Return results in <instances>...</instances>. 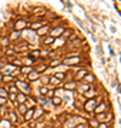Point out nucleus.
Returning a JSON list of instances; mask_svg holds the SVG:
<instances>
[{
  "mask_svg": "<svg viewBox=\"0 0 121 128\" xmlns=\"http://www.w3.org/2000/svg\"><path fill=\"white\" fill-rule=\"evenodd\" d=\"M14 85L17 87V90H23V93L26 94V95H29V94L32 93V87H30V84H29L27 81L14 80Z\"/></svg>",
  "mask_w": 121,
  "mask_h": 128,
  "instance_id": "nucleus-1",
  "label": "nucleus"
},
{
  "mask_svg": "<svg viewBox=\"0 0 121 128\" xmlns=\"http://www.w3.org/2000/svg\"><path fill=\"white\" fill-rule=\"evenodd\" d=\"M64 26H60V24H57L56 27H51L50 29V33H48V36H51L53 39H60L61 36H63V33H64Z\"/></svg>",
  "mask_w": 121,
  "mask_h": 128,
  "instance_id": "nucleus-2",
  "label": "nucleus"
},
{
  "mask_svg": "<svg viewBox=\"0 0 121 128\" xmlns=\"http://www.w3.org/2000/svg\"><path fill=\"white\" fill-rule=\"evenodd\" d=\"M81 63H83V57H80V56L66 57L63 60V64H66V66H80Z\"/></svg>",
  "mask_w": 121,
  "mask_h": 128,
  "instance_id": "nucleus-3",
  "label": "nucleus"
},
{
  "mask_svg": "<svg viewBox=\"0 0 121 128\" xmlns=\"http://www.w3.org/2000/svg\"><path fill=\"white\" fill-rule=\"evenodd\" d=\"M26 27H29V21L24 20V19H17L16 21H14V24H13V30L22 33V30H24Z\"/></svg>",
  "mask_w": 121,
  "mask_h": 128,
  "instance_id": "nucleus-4",
  "label": "nucleus"
},
{
  "mask_svg": "<svg viewBox=\"0 0 121 128\" xmlns=\"http://www.w3.org/2000/svg\"><path fill=\"white\" fill-rule=\"evenodd\" d=\"M96 105H97V100L96 98H88V100H86V102H84L83 110L86 111V112H93L94 108H96Z\"/></svg>",
  "mask_w": 121,
  "mask_h": 128,
  "instance_id": "nucleus-5",
  "label": "nucleus"
},
{
  "mask_svg": "<svg viewBox=\"0 0 121 128\" xmlns=\"http://www.w3.org/2000/svg\"><path fill=\"white\" fill-rule=\"evenodd\" d=\"M88 74V68H80V70H77L76 71V74H74V81L77 83V81H83V78Z\"/></svg>",
  "mask_w": 121,
  "mask_h": 128,
  "instance_id": "nucleus-6",
  "label": "nucleus"
},
{
  "mask_svg": "<svg viewBox=\"0 0 121 128\" xmlns=\"http://www.w3.org/2000/svg\"><path fill=\"white\" fill-rule=\"evenodd\" d=\"M50 29H51V24H50V23H46L41 29H39V30L36 31V34L40 36V37H46V36H48V33H50Z\"/></svg>",
  "mask_w": 121,
  "mask_h": 128,
  "instance_id": "nucleus-7",
  "label": "nucleus"
},
{
  "mask_svg": "<svg viewBox=\"0 0 121 128\" xmlns=\"http://www.w3.org/2000/svg\"><path fill=\"white\" fill-rule=\"evenodd\" d=\"M14 70H16V67L13 64H4V67L1 68L0 71H1V76H11Z\"/></svg>",
  "mask_w": 121,
  "mask_h": 128,
  "instance_id": "nucleus-8",
  "label": "nucleus"
},
{
  "mask_svg": "<svg viewBox=\"0 0 121 128\" xmlns=\"http://www.w3.org/2000/svg\"><path fill=\"white\" fill-rule=\"evenodd\" d=\"M44 24H46V23H44V20H37V21L29 23V27H30L32 30H36V31H37V30H39V29H41Z\"/></svg>",
  "mask_w": 121,
  "mask_h": 128,
  "instance_id": "nucleus-9",
  "label": "nucleus"
},
{
  "mask_svg": "<svg viewBox=\"0 0 121 128\" xmlns=\"http://www.w3.org/2000/svg\"><path fill=\"white\" fill-rule=\"evenodd\" d=\"M68 43V49H78L81 44V39L80 37H76V39H73V40H70Z\"/></svg>",
  "mask_w": 121,
  "mask_h": 128,
  "instance_id": "nucleus-10",
  "label": "nucleus"
},
{
  "mask_svg": "<svg viewBox=\"0 0 121 128\" xmlns=\"http://www.w3.org/2000/svg\"><path fill=\"white\" fill-rule=\"evenodd\" d=\"M105 110H107V105H105L104 102H101V104H97L93 112H94V115H97V114H104Z\"/></svg>",
  "mask_w": 121,
  "mask_h": 128,
  "instance_id": "nucleus-11",
  "label": "nucleus"
},
{
  "mask_svg": "<svg viewBox=\"0 0 121 128\" xmlns=\"http://www.w3.org/2000/svg\"><path fill=\"white\" fill-rule=\"evenodd\" d=\"M83 83H86V84H88V85L94 84V83H96V76H94V74H91V73H88L87 76L83 78Z\"/></svg>",
  "mask_w": 121,
  "mask_h": 128,
  "instance_id": "nucleus-12",
  "label": "nucleus"
},
{
  "mask_svg": "<svg viewBox=\"0 0 121 128\" xmlns=\"http://www.w3.org/2000/svg\"><path fill=\"white\" fill-rule=\"evenodd\" d=\"M16 112L19 117H22V115H24L26 114V111H27V107H26V104H17L16 105Z\"/></svg>",
  "mask_w": 121,
  "mask_h": 128,
  "instance_id": "nucleus-13",
  "label": "nucleus"
},
{
  "mask_svg": "<svg viewBox=\"0 0 121 128\" xmlns=\"http://www.w3.org/2000/svg\"><path fill=\"white\" fill-rule=\"evenodd\" d=\"M27 97H29V95H26L24 93H17L16 102H17V104H24V102L27 101Z\"/></svg>",
  "mask_w": 121,
  "mask_h": 128,
  "instance_id": "nucleus-14",
  "label": "nucleus"
},
{
  "mask_svg": "<svg viewBox=\"0 0 121 128\" xmlns=\"http://www.w3.org/2000/svg\"><path fill=\"white\" fill-rule=\"evenodd\" d=\"M40 73H37L36 70H33L30 74H27V78H29V81H36V80H40Z\"/></svg>",
  "mask_w": 121,
  "mask_h": 128,
  "instance_id": "nucleus-15",
  "label": "nucleus"
},
{
  "mask_svg": "<svg viewBox=\"0 0 121 128\" xmlns=\"http://www.w3.org/2000/svg\"><path fill=\"white\" fill-rule=\"evenodd\" d=\"M33 117H34V108H30V110L26 111V114L23 115V119L24 121H32Z\"/></svg>",
  "mask_w": 121,
  "mask_h": 128,
  "instance_id": "nucleus-16",
  "label": "nucleus"
},
{
  "mask_svg": "<svg viewBox=\"0 0 121 128\" xmlns=\"http://www.w3.org/2000/svg\"><path fill=\"white\" fill-rule=\"evenodd\" d=\"M7 115H9V118H10V122H17V121H19V115H17V112H16V111L9 110Z\"/></svg>",
  "mask_w": 121,
  "mask_h": 128,
  "instance_id": "nucleus-17",
  "label": "nucleus"
},
{
  "mask_svg": "<svg viewBox=\"0 0 121 128\" xmlns=\"http://www.w3.org/2000/svg\"><path fill=\"white\" fill-rule=\"evenodd\" d=\"M83 94H84V97L88 100V98H94V95H96L97 93H96V88H91V87H90L88 90H87L86 93H83Z\"/></svg>",
  "mask_w": 121,
  "mask_h": 128,
  "instance_id": "nucleus-18",
  "label": "nucleus"
},
{
  "mask_svg": "<svg viewBox=\"0 0 121 128\" xmlns=\"http://www.w3.org/2000/svg\"><path fill=\"white\" fill-rule=\"evenodd\" d=\"M64 88H66V90L73 91V90H76V88H77V83H76L74 80H73V81H67V83L64 84Z\"/></svg>",
  "mask_w": 121,
  "mask_h": 128,
  "instance_id": "nucleus-19",
  "label": "nucleus"
},
{
  "mask_svg": "<svg viewBox=\"0 0 121 128\" xmlns=\"http://www.w3.org/2000/svg\"><path fill=\"white\" fill-rule=\"evenodd\" d=\"M54 41H56V39H53L51 36H46V37H43V44H44V46H51Z\"/></svg>",
  "mask_w": 121,
  "mask_h": 128,
  "instance_id": "nucleus-20",
  "label": "nucleus"
},
{
  "mask_svg": "<svg viewBox=\"0 0 121 128\" xmlns=\"http://www.w3.org/2000/svg\"><path fill=\"white\" fill-rule=\"evenodd\" d=\"M9 44H10V39H9V36H3V37H0V46H1V47H9Z\"/></svg>",
  "mask_w": 121,
  "mask_h": 128,
  "instance_id": "nucleus-21",
  "label": "nucleus"
},
{
  "mask_svg": "<svg viewBox=\"0 0 121 128\" xmlns=\"http://www.w3.org/2000/svg\"><path fill=\"white\" fill-rule=\"evenodd\" d=\"M43 112H44V110L41 108V107H39V108H34V121H37V119L40 118L41 115H43Z\"/></svg>",
  "mask_w": 121,
  "mask_h": 128,
  "instance_id": "nucleus-22",
  "label": "nucleus"
},
{
  "mask_svg": "<svg viewBox=\"0 0 121 128\" xmlns=\"http://www.w3.org/2000/svg\"><path fill=\"white\" fill-rule=\"evenodd\" d=\"M32 71H33V66H22V67H20V73H23L26 76L30 74Z\"/></svg>",
  "mask_w": 121,
  "mask_h": 128,
  "instance_id": "nucleus-23",
  "label": "nucleus"
},
{
  "mask_svg": "<svg viewBox=\"0 0 121 128\" xmlns=\"http://www.w3.org/2000/svg\"><path fill=\"white\" fill-rule=\"evenodd\" d=\"M1 81L3 83H9V84H13L14 83V78H13V76H1Z\"/></svg>",
  "mask_w": 121,
  "mask_h": 128,
  "instance_id": "nucleus-24",
  "label": "nucleus"
},
{
  "mask_svg": "<svg viewBox=\"0 0 121 128\" xmlns=\"http://www.w3.org/2000/svg\"><path fill=\"white\" fill-rule=\"evenodd\" d=\"M37 101L40 102V105H41V107H44L46 104H48V102H50V100H47V98H46L44 95H39V98H37Z\"/></svg>",
  "mask_w": 121,
  "mask_h": 128,
  "instance_id": "nucleus-25",
  "label": "nucleus"
},
{
  "mask_svg": "<svg viewBox=\"0 0 121 128\" xmlns=\"http://www.w3.org/2000/svg\"><path fill=\"white\" fill-rule=\"evenodd\" d=\"M113 119H114V114H113V112H105V119H104V122L107 124V125H108V124H110Z\"/></svg>",
  "mask_w": 121,
  "mask_h": 128,
  "instance_id": "nucleus-26",
  "label": "nucleus"
},
{
  "mask_svg": "<svg viewBox=\"0 0 121 128\" xmlns=\"http://www.w3.org/2000/svg\"><path fill=\"white\" fill-rule=\"evenodd\" d=\"M0 97H3V98H9V91L6 87H1L0 85Z\"/></svg>",
  "mask_w": 121,
  "mask_h": 128,
  "instance_id": "nucleus-27",
  "label": "nucleus"
},
{
  "mask_svg": "<svg viewBox=\"0 0 121 128\" xmlns=\"http://www.w3.org/2000/svg\"><path fill=\"white\" fill-rule=\"evenodd\" d=\"M60 64H63V60L56 59V60H51L48 66H50V67H57V66H60Z\"/></svg>",
  "mask_w": 121,
  "mask_h": 128,
  "instance_id": "nucleus-28",
  "label": "nucleus"
},
{
  "mask_svg": "<svg viewBox=\"0 0 121 128\" xmlns=\"http://www.w3.org/2000/svg\"><path fill=\"white\" fill-rule=\"evenodd\" d=\"M50 83H51L53 85H60V84H61V81H60L56 76H51V77H50Z\"/></svg>",
  "mask_w": 121,
  "mask_h": 128,
  "instance_id": "nucleus-29",
  "label": "nucleus"
},
{
  "mask_svg": "<svg viewBox=\"0 0 121 128\" xmlns=\"http://www.w3.org/2000/svg\"><path fill=\"white\" fill-rule=\"evenodd\" d=\"M51 102H53L54 105L58 107V105H61V104H63V100H61L60 97H56V95H54V97H53V100H51Z\"/></svg>",
  "mask_w": 121,
  "mask_h": 128,
  "instance_id": "nucleus-30",
  "label": "nucleus"
},
{
  "mask_svg": "<svg viewBox=\"0 0 121 128\" xmlns=\"http://www.w3.org/2000/svg\"><path fill=\"white\" fill-rule=\"evenodd\" d=\"M40 81L43 85H47L48 83H50V77L48 76H40Z\"/></svg>",
  "mask_w": 121,
  "mask_h": 128,
  "instance_id": "nucleus-31",
  "label": "nucleus"
},
{
  "mask_svg": "<svg viewBox=\"0 0 121 128\" xmlns=\"http://www.w3.org/2000/svg\"><path fill=\"white\" fill-rule=\"evenodd\" d=\"M88 125H90V128H97L98 125H100V122H98L96 118H93V119L88 122Z\"/></svg>",
  "mask_w": 121,
  "mask_h": 128,
  "instance_id": "nucleus-32",
  "label": "nucleus"
},
{
  "mask_svg": "<svg viewBox=\"0 0 121 128\" xmlns=\"http://www.w3.org/2000/svg\"><path fill=\"white\" fill-rule=\"evenodd\" d=\"M13 54H16V51H14V49H13V47L6 49V56H7V57H13ZM7 57H6V59H7Z\"/></svg>",
  "mask_w": 121,
  "mask_h": 128,
  "instance_id": "nucleus-33",
  "label": "nucleus"
},
{
  "mask_svg": "<svg viewBox=\"0 0 121 128\" xmlns=\"http://www.w3.org/2000/svg\"><path fill=\"white\" fill-rule=\"evenodd\" d=\"M19 31H14V30H13V33H11V36H9V39H10V41H11V40H17V39H19Z\"/></svg>",
  "mask_w": 121,
  "mask_h": 128,
  "instance_id": "nucleus-34",
  "label": "nucleus"
},
{
  "mask_svg": "<svg viewBox=\"0 0 121 128\" xmlns=\"http://www.w3.org/2000/svg\"><path fill=\"white\" fill-rule=\"evenodd\" d=\"M47 93H48V88L46 87V85H43V87H40V95H47Z\"/></svg>",
  "mask_w": 121,
  "mask_h": 128,
  "instance_id": "nucleus-35",
  "label": "nucleus"
},
{
  "mask_svg": "<svg viewBox=\"0 0 121 128\" xmlns=\"http://www.w3.org/2000/svg\"><path fill=\"white\" fill-rule=\"evenodd\" d=\"M7 91H11L10 94H17V87L14 84H11L10 85V88H7Z\"/></svg>",
  "mask_w": 121,
  "mask_h": 128,
  "instance_id": "nucleus-36",
  "label": "nucleus"
},
{
  "mask_svg": "<svg viewBox=\"0 0 121 128\" xmlns=\"http://www.w3.org/2000/svg\"><path fill=\"white\" fill-rule=\"evenodd\" d=\"M6 112H7V104H6V105H1V107H0V114H1V115H4Z\"/></svg>",
  "mask_w": 121,
  "mask_h": 128,
  "instance_id": "nucleus-37",
  "label": "nucleus"
},
{
  "mask_svg": "<svg viewBox=\"0 0 121 128\" xmlns=\"http://www.w3.org/2000/svg\"><path fill=\"white\" fill-rule=\"evenodd\" d=\"M114 7L117 9V10H118V13H120V14H121V1H120V0L114 3Z\"/></svg>",
  "mask_w": 121,
  "mask_h": 128,
  "instance_id": "nucleus-38",
  "label": "nucleus"
},
{
  "mask_svg": "<svg viewBox=\"0 0 121 128\" xmlns=\"http://www.w3.org/2000/svg\"><path fill=\"white\" fill-rule=\"evenodd\" d=\"M53 97H54V91H53V90H48V93H47V95H46V98H53Z\"/></svg>",
  "mask_w": 121,
  "mask_h": 128,
  "instance_id": "nucleus-39",
  "label": "nucleus"
},
{
  "mask_svg": "<svg viewBox=\"0 0 121 128\" xmlns=\"http://www.w3.org/2000/svg\"><path fill=\"white\" fill-rule=\"evenodd\" d=\"M29 128H37V121H32L29 124Z\"/></svg>",
  "mask_w": 121,
  "mask_h": 128,
  "instance_id": "nucleus-40",
  "label": "nucleus"
},
{
  "mask_svg": "<svg viewBox=\"0 0 121 128\" xmlns=\"http://www.w3.org/2000/svg\"><path fill=\"white\" fill-rule=\"evenodd\" d=\"M6 102H7V98L0 97V107H1V105H6Z\"/></svg>",
  "mask_w": 121,
  "mask_h": 128,
  "instance_id": "nucleus-41",
  "label": "nucleus"
},
{
  "mask_svg": "<svg viewBox=\"0 0 121 128\" xmlns=\"http://www.w3.org/2000/svg\"><path fill=\"white\" fill-rule=\"evenodd\" d=\"M56 77L58 78V80H60V81H61V80H64V78H66V76H64V74H60V73H57V74H56Z\"/></svg>",
  "mask_w": 121,
  "mask_h": 128,
  "instance_id": "nucleus-42",
  "label": "nucleus"
},
{
  "mask_svg": "<svg viewBox=\"0 0 121 128\" xmlns=\"http://www.w3.org/2000/svg\"><path fill=\"white\" fill-rule=\"evenodd\" d=\"M97 128H110V125H107L105 122H101V124H100V125H98Z\"/></svg>",
  "mask_w": 121,
  "mask_h": 128,
  "instance_id": "nucleus-43",
  "label": "nucleus"
},
{
  "mask_svg": "<svg viewBox=\"0 0 121 128\" xmlns=\"http://www.w3.org/2000/svg\"><path fill=\"white\" fill-rule=\"evenodd\" d=\"M97 53H98L100 56L103 54V47H101V46H98V47H97Z\"/></svg>",
  "mask_w": 121,
  "mask_h": 128,
  "instance_id": "nucleus-44",
  "label": "nucleus"
},
{
  "mask_svg": "<svg viewBox=\"0 0 121 128\" xmlns=\"http://www.w3.org/2000/svg\"><path fill=\"white\" fill-rule=\"evenodd\" d=\"M76 128H86V124H77Z\"/></svg>",
  "mask_w": 121,
  "mask_h": 128,
  "instance_id": "nucleus-45",
  "label": "nucleus"
},
{
  "mask_svg": "<svg viewBox=\"0 0 121 128\" xmlns=\"http://www.w3.org/2000/svg\"><path fill=\"white\" fill-rule=\"evenodd\" d=\"M64 6L70 9V7H71V3H70V1H64Z\"/></svg>",
  "mask_w": 121,
  "mask_h": 128,
  "instance_id": "nucleus-46",
  "label": "nucleus"
},
{
  "mask_svg": "<svg viewBox=\"0 0 121 128\" xmlns=\"http://www.w3.org/2000/svg\"><path fill=\"white\" fill-rule=\"evenodd\" d=\"M3 67H4V61H1V60H0V70H1Z\"/></svg>",
  "mask_w": 121,
  "mask_h": 128,
  "instance_id": "nucleus-47",
  "label": "nucleus"
},
{
  "mask_svg": "<svg viewBox=\"0 0 121 128\" xmlns=\"http://www.w3.org/2000/svg\"><path fill=\"white\" fill-rule=\"evenodd\" d=\"M0 83H1V74H0Z\"/></svg>",
  "mask_w": 121,
  "mask_h": 128,
  "instance_id": "nucleus-48",
  "label": "nucleus"
},
{
  "mask_svg": "<svg viewBox=\"0 0 121 128\" xmlns=\"http://www.w3.org/2000/svg\"><path fill=\"white\" fill-rule=\"evenodd\" d=\"M0 37H1V36H0Z\"/></svg>",
  "mask_w": 121,
  "mask_h": 128,
  "instance_id": "nucleus-49",
  "label": "nucleus"
}]
</instances>
